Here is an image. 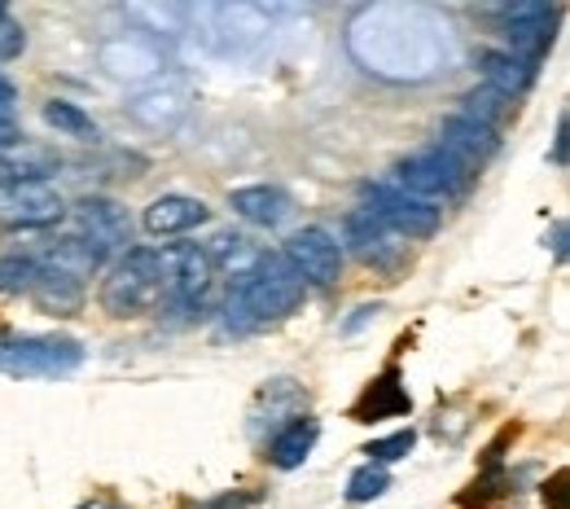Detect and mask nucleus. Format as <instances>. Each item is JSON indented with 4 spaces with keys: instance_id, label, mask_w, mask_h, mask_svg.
Listing matches in <instances>:
<instances>
[{
    "instance_id": "nucleus-1",
    "label": "nucleus",
    "mask_w": 570,
    "mask_h": 509,
    "mask_svg": "<svg viewBox=\"0 0 570 509\" xmlns=\"http://www.w3.org/2000/svg\"><path fill=\"white\" fill-rule=\"evenodd\" d=\"M352 58L391 84H426L456 62V36L443 14L426 5H373L360 10L347 32Z\"/></svg>"
},
{
    "instance_id": "nucleus-2",
    "label": "nucleus",
    "mask_w": 570,
    "mask_h": 509,
    "mask_svg": "<svg viewBox=\"0 0 570 509\" xmlns=\"http://www.w3.org/2000/svg\"><path fill=\"white\" fill-rule=\"evenodd\" d=\"M304 304V277L285 264L281 250L259 254V264L233 282L224 299V330L228 334H259L276 321H285Z\"/></svg>"
},
{
    "instance_id": "nucleus-3",
    "label": "nucleus",
    "mask_w": 570,
    "mask_h": 509,
    "mask_svg": "<svg viewBox=\"0 0 570 509\" xmlns=\"http://www.w3.org/2000/svg\"><path fill=\"white\" fill-rule=\"evenodd\" d=\"M167 299V250L132 246L102 282V308L119 321L145 317Z\"/></svg>"
},
{
    "instance_id": "nucleus-4",
    "label": "nucleus",
    "mask_w": 570,
    "mask_h": 509,
    "mask_svg": "<svg viewBox=\"0 0 570 509\" xmlns=\"http://www.w3.org/2000/svg\"><path fill=\"white\" fill-rule=\"evenodd\" d=\"M84 365V343L71 334H0L5 378H71Z\"/></svg>"
},
{
    "instance_id": "nucleus-5",
    "label": "nucleus",
    "mask_w": 570,
    "mask_h": 509,
    "mask_svg": "<svg viewBox=\"0 0 570 509\" xmlns=\"http://www.w3.org/2000/svg\"><path fill=\"white\" fill-rule=\"evenodd\" d=\"M391 180H395L400 189L417 193L421 202L439 206V202H456V198H465L470 185H474V171H470L456 154H448L443 145H426V150L400 158V167H395Z\"/></svg>"
},
{
    "instance_id": "nucleus-6",
    "label": "nucleus",
    "mask_w": 570,
    "mask_h": 509,
    "mask_svg": "<svg viewBox=\"0 0 570 509\" xmlns=\"http://www.w3.org/2000/svg\"><path fill=\"white\" fill-rule=\"evenodd\" d=\"M167 250V299L185 312H211L219 304V273L202 246H163Z\"/></svg>"
},
{
    "instance_id": "nucleus-7",
    "label": "nucleus",
    "mask_w": 570,
    "mask_h": 509,
    "mask_svg": "<svg viewBox=\"0 0 570 509\" xmlns=\"http://www.w3.org/2000/svg\"><path fill=\"white\" fill-rule=\"evenodd\" d=\"M360 193H365L369 211H373L387 228H395L400 237H417V241H421V237H435V233H439L443 211L430 206V202H421L417 193L400 189L391 176H387V180H365Z\"/></svg>"
},
{
    "instance_id": "nucleus-8",
    "label": "nucleus",
    "mask_w": 570,
    "mask_h": 509,
    "mask_svg": "<svg viewBox=\"0 0 570 509\" xmlns=\"http://www.w3.org/2000/svg\"><path fill=\"white\" fill-rule=\"evenodd\" d=\"M67 215V198L49 180L0 185V228H49Z\"/></svg>"
},
{
    "instance_id": "nucleus-9",
    "label": "nucleus",
    "mask_w": 570,
    "mask_h": 509,
    "mask_svg": "<svg viewBox=\"0 0 570 509\" xmlns=\"http://www.w3.org/2000/svg\"><path fill=\"white\" fill-rule=\"evenodd\" d=\"M285 264H290L299 277H304V286L312 282V286H334L339 282V273H343V246H339V237L330 233V228H321V224H312V228H299L290 241H285Z\"/></svg>"
},
{
    "instance_id": "nucleus-10",
    "label": "nucleus",
    "mask_w": 570,
    "mask_h": 509,
    "mask_svg": "<svg viewBox=\"0 0 570 509\" xmlns=\"http://www.w3.org/2000/svg\"><path fill=\"white\" fill-rule=\"evenodd\" d=\"M75 237L97 254L106 264L115 250H128L132 241V224H128V211L110 198H80L75 202Z\"/></svg>"
},
{
    "instance_id": "nucleus-11",
    "label": "nucleus",
    "mask_w": 570,
    "mask_h": 509,
    "mask_svg": "<svg viewBox=\"0 0 570 509\" xmlns=\"http://www.w3.org/2000/svg\"><path fill=\"white\" fill-rule=\"evenodd\" d=\"M343 237L347 246L356 250V260L373 264V269H395L404 260V246H400V233L387 228L369 206H356L347 220H343Z\"/></svg>"
},
{
    "instance_id": "nucleus-12",
    "label": "nucleus",
    "mask_w": 570,
    "mask_h": 509,
    "mask_svg": "<svg viewBox=\"0 0 570 509\" xmlns=\"http://www.w3.org/2000/svg\"><path fill=\"white\" fill-rule=\"evenodd\" d=\"M553 27H557L553 5H513V10H504V40H509L504 54L539 67L548 45H553Z\"/></svg>"
},
{
    "instance_id": "nucleus-13",
    "label": "nucleus",
    "mask_w": 570,
    "mask_h": 509,
    "mask_svg": "<svg viewBox=\"0 0 570 509\" xmlns=\"http://www.w3.org/2000/svg\"><path fill=\"white\" fill-rule=\"evenodd\" d=\"M439 145H443L448 154H456L470 171H478L487 158H496L500 132L487 128V123H478V119H470V115H461V110H452V115L439 123Z\"/></svg>"
},
{
    "instance_id": "nucleus-14",
    "label": "nucleus",
    "mask_w": 570,
    "mask_h": 509,
    "mask_svg": "<svg viewBox=\"0 0 570 509\" xmlns=\"http://www.w3.org/2000/svg\"><path fill=\"white\" fill-rule=\"evenodd\" d=\"M404 413H413V395H408L400 369L378 374V378L360 391V400L352 404V422H365V426L387 422V417H404Z\"/></svg>"
},
{
    "instance_id": "nucleus-15",
    "label": "nucleus",
    "mask_w": 570,
    "mask_h": 509,
    "mask_svg": "<svg viewBox=\"0 0 570 509\" xmlns=\"http://www.w3.org/2000/svg\"><path fill=\"white\" fill-rule=\"evenodd\" d=\"M128 115L150 132H171L189 115V93L180 84H154L128 102Z\"/></svg>"
},
{
    "instance_id": "nucleus-16",
    "label": "nucleus",
    "mask_w": 570,
    "mask_h": 509,
    "mask_svg": "<svg viewBox=\"0 0 570 509\" xmlns=\"http://www.w3.org/2000/svg\"><path fill=\"white\" fill-rule=\"evenodd\" d=\"M206 215H211V211H206L202 198H189V193H163V198H154V202L145 206L141 224H145V233H154V237H180V233L206 224Z\"/></svg>"
},
{
    "instance_id": "nucleus-17",
    "label": "nucleus",
    "mask_w": 570,
    "mask_h": 509,
    "mask_svg": "<svg viewBox=\"0 0 570 509\" xmlns=\"http://www.w3.org/2000/svg\"><path fill=\"white\" fill-rule=\"evenodd\" d=\"M299 409H304V387H299V382H290V378L268 382V387L259 391L254 413H250V435L263 439V430H268V439H272L285 422L299 417Z\"/></svg>"
},
{
    "instance_id": "nucleus-18",
    "label": "nucleus",
    "mask_w": 570,
    "mask_h": 509,
    "mask_svg": "<svg viewBox=\"0 0 570 509\" xmlns=\"http://www.w3.org/2000/svg\"><path fill=\"white\" fill-rule=\"evenodd\" d=\"M228 206H233V215H241L246 224H259V228H276L285 215L295 211L290 193L276 189V185H246V189H233V193H228Z\"/></svg>"
},
{
    "instance_id": "nucleus-19",
    "label": "nucleus",
    "mask_w": 570,
    "mask_h": 509,
    "mask_svg": "<svg viewBox=\"0 0 570 509\" xmlns=\"http://www.w3.org/2000/svg\"><path fill=\"white\" fill-rule=\"evenodd\" d=\"M317 439H321V422L308 417V413H299L295 422H285V426L268 439V461H272L276 470H299V465L312 457Z\"/></svg>"
},
{
    "instance_id": "nucleus-20",
    "label": "nucleus",
    "mask_w": 570,
    "mask_h": 509,
    "mask_svg": "<svg viewBox=\"0 0 570 509\" xmlns=\"http://www.w3.org/2000/svg\"><path fill=\"white\" fill-rule=\"evenodd\" d=\"M40 269V264H36ZM32 295L45 312H58V317H71L84 308V282L62 273V269H40L36 282H32Z\"/></svg>"
},
{
    "instance_id": "nucleus-21",
    "label": "nucleus",
    "mask_w": 570,
    "mask_h": 509,
    "mask_svg": "<svg viewBox=\"0 0 570 509\" xmlns=\"http://www.w3.org/2000/svg\"><path fill=\"white\" fill-rule=\"evenodd\" d=\"M535 75H539V67H535V62H522V58H513V54H487V58H483V84H491L496 93H504V97H513V102L535 84Z\"/></svg>"
},
{
    "instance_id": "nucleus-22",
    "label": "nucleus",
    "mask_w": 570,
    "mask_h": 509,
    "mask_svg": "<svg viewBox=\"0 0 570 509\" xmlns=\"http://www.w3.org/2000/svg\"><path fill=\"white\" fill-rule=\"evenodd\" d=\"M102 67H106L110 75H123V80H128V75H132V80H136V75H154V71H158V49H154L150 40H132V36H128V40H115V45L102 49Z\"/></svg>"
},
{
    "instance_id": "nucleus-23",
    "label": "nucleus",
    "mask_w": 570,
    "mask_h": 509,
    "mask_svg": "<svg viewBox=\"0 0 570 509\" xmlns=\"http://www.w3.org/2000/svg\"><path fill=\"white\" fill-rule=\"evenodd\" d=\"M513 110H518V102L504 97V93H496L491 84H478V88H470V93L461 97V115H470V119H478V123H487V128H496V132L513 119Z\"/></svg>"
},
{
    "instance_id": "nucleus-24",
    "label": "nucleus",
    "mask_w": 570,
    "mask_h": 509,
    "mask_svg": "<svg viewBox=\"0 0 570 509\" xmlns=\"http://www.w3.org/2000/svg\"><path fill=\"white\" fill-rule=\"evenodd\" d=\"M45 119H49V128H58V132H67L75 141H97V123L75 102H62V97L45 102Z\"/></svg>"
},
{
    "instance_id": "nucleus-25",
    "label": "nucleus",
    "mask_w": 570,
    "mask_h": 509,
    "mask_svg": "<svg viewBox=\"0 0 570 509\" xmlns=\"http://www.w3.org/2000/svg\"><path fill=\"white\" fill-rule=\"evenodd\" d=\"M36 260L32 254H0V295H23L36 282Z\"/></svg>"
},
{
    "instance_id": "nucleus-26",
    "label": "nucleus",
    "mask_w": 570,
    "mask_h": 509,
    "mask_svg": "<svg viewBox=\"0 0 570 509\" xmlns=\"http://www.w3.org/2000/svg\"><path fill=\"white\" fill-rule=\"evenodd\" d=\"M387 487H391V474H387L382 465H360V470L347 478V500H352V505H369V500H378Z\"/></svg>"
},
{
    "instance_id": "nucleus-27",
    "label": "nucleus",
    "mask_w": 570,
    "mask_h": 509,
    "mask_svg": "<svg viewBox=\"0 0 570 509\" xmlns=\"http://www.w3.org/2000/svg\"><path fill=\"white\" fill-rule=\"evenodd\" d=\"M413 443H417V430H395V435H387V439H373L369 448H365V457H373L369 465H391V461H404L408 452H413Z\"/></svg>"
},
{
    "instance_id": "nucleus-28",
    "label": "nucleus",
    "mask_w": 570,
    "mask_h": 509,
    "mask_svg": "<svg viewBox=\"0 0 570 509\" xmlns=\"http://www.w3.org/2000/svg\"><path fill=\"white\" fill-rule=\"evenodd\" d=\"M23 45H27V36H23V27L14 19L0 23V62H14L23 54Z\"/></svg>"
},
{
    "instance_id": "nucleus-29",
    "label": "nucleus",
    "mask_w": 570,
    "mask_h": 509,
    "mask_svg": "<svg viewBox=\"0 0 570 509\" xmlns=\"http://www.w3.org/2000/svg\"><path fill=\"white\" fill-rule=\"evenodd\" d=\"M14 102H19V88L0 75V119H14Z\"/></svg>"
},
{
    "instance_id": "nucleus-30",
    "label": "nucleus",
    "mask_w": 570,
    "mask_h": 509,
    "mask_svg": "<svg viewBox=\"0 0 570 509\" xmlns=\"http://www.w3.org/2000/svg\"><path fill=\"white\" fill-rule=\"evenodd\" d=\"M553 167H566V115H557V137H553Z\"/></svg>"
},
{
    "instance_id": "nucleus-31",
    "label": "nucleus",
    "mask_w": 570,
    "mask_h": 509,
    "mask_svg": "<svg viewBox=\"0 0 570 509\" xmlns=\"http://www.w3.org/2000/svg\"><path fill=\"white\" fill-rule=\"evenodd\" d=\"M378 312H382L378 304H365V308H356V312H352V321L343 325V334H356V330H360V325H369V317H378Z\"/></svg>"
},
{
    "instance_id": "nucleus-32",
    "label": "nucleus",
    "mask_w": 570,
    "mask_h": 509,
    "mask_svg": "<svg viewBox=\"0 0 570 509\" xmlns=\"http://www.w3.org/2000/svg\"><path fill=\"white\" fill-rule=\"evenodd\" d=\"M561 487H566V470H557V474H553V483L544 487V500H553L557 509H566V505H561Z\"/></svg>"
},
{
    "instance_id": "nucleus-33",
    "label": "nucleus",
    "mask_w": 570,
    "mask_h": 509,
    "mask_svg": "<svg viewBox=\"0 0 570 509\" xmlns=\"http://www.w3.org/2000/svg\"><path fill=\"white\" fill-rule=\"evenodd\" d=\"M10 145H19V128H14V119H0V154Z\"/></svg>"
},
{
    "instance_id": "nucleus-34",
    "label": "nucleus",
    "mask_w": 570,
    "mask_h": 509,
    "mask_svg": "<svg viewBox=\"0 0 570 509\" xmlns=\"http://www.w3.org/2000/svg\"><path fill=\"white\" fill-rule=\"evenodd\" d=\"M553 254H557V260H566V220L553 224Z\"/></svg>"
},
{
    "instance_id": "nucleus-35",
    "label": "nucleus",
    "mask_w": 570,
    "mask_h": 509,
    "mask_svg": "<svg viewBox=\"0 0 570 509\" xmlns=\"http://www.w3.org/2000/svg\"><path fill=\"white\" fill-rule=\"evenodd\" d=\"M80 509H119V505H106V500H88V505H80Z\"/></svg>"
},
{
    "instance_id": "nucleus-36",
    "label": "nucleus",
    "mask_w": 570,
    "mask_h": 509,
    "mask_svg": "<svg viewBox=\"0 0 570 509\" xmlns=\"http://www.w3.org/2000/svg\"><path fill=\"white\" fill-rule=\"evenodd\" d=\"M5 19H10V10H5V5H0V23H5Z\"/></svg>"
}]
</instances>
